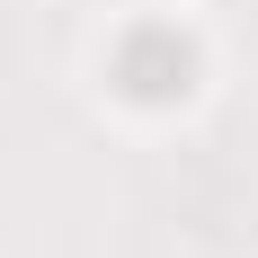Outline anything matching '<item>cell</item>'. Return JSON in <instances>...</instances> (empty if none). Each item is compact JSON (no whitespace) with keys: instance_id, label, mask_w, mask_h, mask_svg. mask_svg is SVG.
Here are the masks:
<instances>
[{"instance_id":"1","label":"cell","mask_w":258,"mask_h":258,"mask_svg":"<svg viewBox=\"0 0 258 258\" xmlns=\"http://www.w3.org/2000/svg\"><path fill=\"white\" fill-rule=\"evenodd\" d=\"M196 36H187L178 18H134L125 36H116V53H107V80H116V98L134 107H178L187 89H196Z\"/></svg>"}]
</instances>
